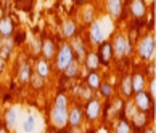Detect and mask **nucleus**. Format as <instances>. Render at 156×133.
<instances>
[{
  "label": "nucleus",
  "instance_id": "nucleus-1",
  "mask_svg": "<svg viewBox=\"0 0 156 133\" xmlns=\"http://www.w3.org/2000/svg\"><path fill=\"white\" fill-rule=\"evenodd\" d=\"M56 67L58 71H65V69L74 61V55H73V48L69 43H61L58 51H56Z\"/></svg>",
  "mask_w": 156,
  "mask_h": 133
},
{
  "label": "nucleus",
  "instance_id": "nucleus-2",
  "mask_svg": "<svg viewBox=\"0 0 156 133\" xmlns=\"http://www.w3.org/2000/svg\"><path fill=\"white\" fill-rule=\"evenodd\" d=\"M111 48H113V55H116V58H122V56L130 53L132 45L124 34H118L111 43Z\"/></svg>",
  "mask_w": 156,
  "mask_h": 133
},
{
  "label": "nucleus",
  "instance_id": "nucleus-3",
  "mask_svg": "<svg viewBox=\"0 0 156 133\" xmlns=\"http://www.w3.org/2000/svg\"><path fill=\"white\" fill-rule=\"evenodd\" d=\"M84 111V117L90 120V122H95V120L101 115V103L98 98H94L90 96L87 103H85V107L82 109Z\"/></svg>",
  "mask_w": 156,
  "mask_h": 133
},
{
  "label": "nucleus",
  "instance_id": "nucleus-4",
  "mask_svg": "<svg viewBox=\"0 0 156 133\" xmlns=\"http://www.w3.org/2000/svg\"><path fill=\"white\" fill-rule=\"evenodd\" d=\"M50 120L55 128H65L68 125V107H60L53 104V107L50 109Z\"/></svg>",
  "mask_w": 156,
  "mask_h": 133
},
{
  "label": "nucleus",
  "instance_id": "nucleus-5",
  "mask_svg": "<svg viewBox=\"0 0 156 133\" xmlns=\"http://www.w3.org/2000/svg\"><path fill=\"white\" fill-rule=\"evenodd\" d=\"M137 51H138V56L142 60H150L154 51V39L153 36H145L143 39L138 40L137 43Z\"/></svg>",
  "mask_w": 156,
  "mask_h": 133
},
{
  "label": "nucleus",
  "instance_id": "nucleus-6",
  "mask_svg": "<svg viewBox=\"0 0 156 133\" xmlns=\"http://www.w3.org/2000/svg\"><path fill=\"white\" fill-rule=\"evenodd\" d=\"M153 100L150 98V95L147 91H140V93H135L134 96V103L132 104L135 106V109H138V112H148V109L151 107Z\"/></svg>",
  "mask_w": 156,
  "mask_h": 133
},
{
  "label": "nucleus",
  "instance_id": "nucleus-7",
  "mask_svg": "<svg viewBox=\"0 0 156 133\" xmlns=\"http://www.w3.org/2000/svg\"><path fill=\"white\" fill-rule=\"evenodd\" d=\"M97 58H98V63L100 64H109L113 60V48H111V43L109 42H103L100 43V48H98V53H97Z\"/></svg>",
  "mask_w": 156,
  "mask_h": 133
},
{
  "label": "nucleus",
  "instance_id": "nucleus-8",
  "mask_svg": "<svg viewBox=\"0 0 156 133\" xmlns=\"http://www.w3.org/2000/svg\"><path fill=\"white\" fill-rule=\"evenodd\" d=\"M84 120V111L80 106H73L71 109H68V125L74 128V127H80Z\"/></svg>",
  "mask_w": 156,
  "mask_h": 133
},
{
  "label": "nucleus",
  "instance_id": "nucleus-9",
  "mask_svg": "<svg viewBox=\"0 0 156 133\" xmlns=\"http://www.w3.org/2000/svg\"><path fill=\"white\" fill-rule=\"evenodd\" d=\"M129 8H130V15L134 16V18H137V19L143 18V16H145V13H147L145 0H130Z\"/></svg>",
  "mask_w": 156,
  "mask_h": 133
},
{
  "label": "nucleus",
  "instance_id": "nucleus-10",
  "mask_svg": "<svg viewBox=\"0 0 156 133\" xmlns=\"http://www.w3.org/2000/svg\"><path fill=\"white\" fill-rule=\"evenodd\" d=\"M130 82H132V91L134 93H140V91H145L147 87V79L143 74L140 72H134L130 76Z\"/></svg>",
  "mask_w": 156,
  "mask_h": 133
},
{
  "label": "nucleus",
  "instance_id": "nucleus-11",
  "mask_svg": "<svg viewBox=\"0 0 156 133\" xmlns=\"http://www.w3.org/2000/svg\"><path fill=\"white\" fill-rule=\"evenodd\" d=\"M106 10L111 18H119L122 11V0H106Z\"/></svg>",
  "mask_w": 156,
  "mask_h": 133
},
{
  "label": "nucleus",
  "instance_id": "nucleus-12",
  "mask_svg": "<svg viewBox=\"0 0 156 133\" xmlns=\"http://www.w3.org/2000/svg\"><path fill=\"white\" fill-rule=\"evenodd\" d=\"M13 31H15V24L10 18H2L0 19V36L5 37V39H10L13 36Z\"/></svg>",
  "mask_w": 156,
  "mask_h": 133
},
{
  "label": "nucleus",
  "instance_id": "nucleus-13",
  "mask_svg": "<svg viewBox=\"0 0 156 133\" xmlns=\"http://www.w3.org/2000/svg\"><path fill=\"white\" fill-rule=\"evenodd\" d=\"M90 39L97 45H100L103 42V31H101L100 24H98V21H92V24H90Z\"/></svg>",
  "mask_w": 156,
  "mask_h": 133
},
{
  "label": "nucleus",
  "instance_id": "nucleus-14",
  "mask_svg": "<svg viewBox=\"0 0 156 133\" xmlns=\"http://www.w3.org/2000/svg\"><path fill=\"white\" fill-rule=\"evenodd\" d=\"M3 120H5V127H7V128H15L16 120H18L16 109H15V107L7 109V111H5V115H3Z\"/></svg>",
  "mask_w": 156,
  "mask_h": 133
},
{
  "label": "nucleus",
  "instance_id": "nucleus-15",
  "mask_svg": "<svg viewBox=\"0 0 156 133\" xmlns=\"http://www.w3.org/2000/svg\"><path fill=\"white\" fill-rule=\"evenodd\" d=\"M100 85H101V79H100V74H97V72H89L87 74V88L90 91H94V90H98L100 88Z\"/></svg>",
  "mask_w": 156,
  "mask_h": 133
},
{
  "label": "nucleus",
  "instance_id": "nucleus-16",
  "mask_svg": "<svg viewBox=\"0 0 156 133\" xmlns=\"http://www.w3.org/2000/svg\"><path fill=\"white\" fill-rule=\"evenodd\" d=\"M36 74L39 77H48V74H50V66H48V61L47 60H39L36 63Z\"/></svg>",
  "mask_w": 156,
  "mask_h": 133
},
{
  "label": "nucleus",
  "instance_id": "nucleus-17",
  "mask_svg": "<svg viewBox=\"0 0 156 133\" xmlns=\"http://www.w3.org/2000/svg\"><path fill=\"white\" fill-rule=\"evenodd\" d=\"M76 31H77V27H76V22H74V21H65V22H63L61 36L65 37V39H71V37H74Z\"/></svg>",
  "mask_w": 156,
  "mask_h": 133
},
{
  "label": "nucleus",
  "instance_id": "nucleus-18",
  "mask_svg": "<svg viewBox=\"0 0 156 133\" xmlns=\"http://www.w3.org/2000/svg\"><path fill=\"white\" fill-rule=\"evenodd\" d=\"M55 42L53 40H45V42L42 43V53L45 56V60H50V58H53L55 56Z\"/></svg>",
  "mask_w": 156,
  "mask_h": 133
},
{
  "label": "nucleus",
  "instance_id": "nucleus-19",
  "mask_svg": "<svg viewBox=\"0 0 156 133\" xmlns=\"http://www.w3.org/2000/svg\"><path fill=\"white\" fill-rule=\"evenodd\" d=\"M121 93H122V96H126V98H130L132 95H134V91H132L130 76H124L122 82H121Z\"/></svg>",
  "mask_w": 156,
  "mask_h": 133
},
{
  "label": "nucleus",
  "instance_id": "nucleus-20",
  "mask_svg": "<svg viewBox=\"0 0 156 133\" xmlns=\"http://www.w3.org/2000/svg\"><path fill=\"white\" fill-rule=\"evenodd\" d=\"M85 64H87L89 71L90 72H95L97 67L100 66V63H98V58H97V53H87V60H85Z\"/></svg>",
  "mask_w": 156,
  "mask_h": 133
},
{
  "label": "nucleus",
  "instance_id": "nucleus-21",
  "mask_svg": "<svg viewBox=\"0 0 156 133\" xmlns=\"http://www.w3.org/2000/svg\"><path fill=\"white\" fill-rule=\"evenodd\" d=\"M23 130H24L26 133H32L34 130H36V117H34L32 114H29L24 119V122H23Z\"/></svg>",
  "mask_w": 156,
  "mask_h": 133
},
{
  "label": "nucleus",
  "instance_id": "nucleus-22",
  "mask_svg": "<svg viewBox=\"0 0 156 133\" xmlns=\"http://www.w3.org/2000/svg\"><path fill=\"white\" fill-rule=\"evenodd\" d=\"M63 72H65V76H66L68 79H73V77H76L77 74H79V63H77L76 60H74V61H73L71 64H69V66L65 69V71H63Z\"/></svg>",
  "mask_w": 156,
  "mask_h": 133
},
{
  "label": "nucleus",
  "instance_id": "nucleus-23",
  "mask_svg": "<svg viewBox=\"0 0 156 133\" xmlns=\"http://www.w3.org/2000/svg\"><path fill=\"white\" fill-rule=\"evenodd\" d=\"M132 124H134V125H137V127H143V125H147V114L145 112H135L134 115H132Z\"/></svg>",
  "mask_w": 156,
  "mask_h": 133
},
{
  "label": "nucleus",
  "instance_id": "nucleus-24",
  "mask_svg": "<svg viewBox=\"0 0 156 133\" xmlns=\"http://www.w3.org/2000/svg\"><path fill=\"white\" fill-rule=\"evenodd\" d=\"M116 133H134L132 124H129L127 120H119L116 125Z\"/></svg>",
  "mask_w": 156,
  "mask_h": 133
},
{
  "label": "nucleus",
  "instance_id": "nucleus-25",
  "mask_svg": "<svg viewBox=\"0 0 156 133\" xmlns=\"http://www.w3.org/2000/svg\"><path fill=\"white\" fill-rule=\"evenodd\" d=\"M31 79V67L27 64H23V67L20 69V80L23 84H27Z\"/></svg>",
  "mask_w": 156,
  "mask_h": 133
},
{
  "label": "nucleus",
  "instance_id": "nucleus-26",
  "mask_svg": "<svg viewBox=\"0 0 156 133\" xmlns=\"http://www.w3.org/2000/svg\"><path fill=\"white\" fill-rule=\"evenodd\" d=\"M100 93L103 95V98H109V96H111V93H113L111 84H108V82L101 84V85H100Z\"/></svg>",
  "mask_w": 156,
  "mask_h": 133
},
{
  "label": "nucleus",
  "instance_id": "nucleus-27",
  "mask_svg": "<svg viewBox=\"0 0 156 133\" xmlns=\"http://www.w3.org/2000/svg\"><path fill=\"white\" fill-rule=\"evenodd\" d=\"M53 104H55V106H60V107H68V96H66L65 93L56 95Z\"/></svg>",
  "mask_w": 156,
  "mask_h": 133
},
{
  "label": "nucleus",
  "instance_id": "nucleus-28",
  "mask_svg": "<svg viewBox=\"0 0 156 133\" xmlns=\"http://www.w3.org/2000/svg\"><path fill=\"white\" fill-rule=\"evenodd\" d=\"M29 82L32 84L34 88H42V85H44V79H42V77H39L37 74H32L31 79H29Z\"/></svg>",
  "mask_w": 156,
  "mask_h": 133
},
{
  "label": "nucleus",
  "instance_id": "nucleus-29",
  "mask_svg": "<svg viewBox=\"0 0 156 133\" xmlns=\"http://www.w3.org/2000/svg\"><path fill=\"white\" fill-rule=\"evenodd\" d=\"M73 45H74V51L77 53V56H82V53H84V45H82V42H80V39H74Z\"/></svg>",
  "mask_w": 156,
  "mask_h": 133
},
{
  "label": "nucleus",
  "instance_id": "nucleus-30",
  "mask_svg": "<svg viewBox=\"0 0 156 133\" xmlns=\"http://www.w3.org/2000/svg\"><path fill=\"white\" fill-rule=\"evenodd\" d=\"M148 87H150V98H151V100H154L156 98V79H151L148 82Z\"/></svg>",
  "mask_w": 156,
  "mask_h": 133
},
{
  "label": "nucleus",
  "instance_id": "nucleus-31",
  "mask_svg": "<svg viewBox=\"0 0 156 133\" xmlns=\"http://www.w3.org/2000/svg\"><path fill=\"white\" fill-rule=\"evenodd\" d=\"M92 7H85V10H84V21L85 22H90V19H92Z\"/></svg>",
  "mask_w": 156,
  "mask_h": 133
},
{
  "label": "nucleus",
  "instance_id": "nucleus-32",
  "mask_svg": "<svg viewBox=\"0 0 156 133\" xmlns=\"http://www.w3.org/2000/svg\"><path fill=\"white\" fill-rule=\"evenodd\" d=\"M71 133H82V130H80V127H74L71 128Z\"/></svg>",
  "mask_w": 156,
  "mask_h": 133
},
{
  "label": "nucleus",
  "instance_id": "nucleus-33",
  "mask_svg": "<svg viewBox=\"0 0 156 133\" xmlns=\"http://www.w3.org/2000/svg\"><path fill=\"white\" fill-rule=\"evenodd\" d=\"M0 133H8V128L5 125H0Z\"/></svg>",
  "mask_w": 156,
  "mask_h": 133
},
{
  "label": "nucleus",
  "instance_id": "nucleus-34",
  "mask_svg": "<svg viewBox=\"0 0 156 133\" xmlns=\"http://www.w3.org/2000/svg\"><path fill=\"white\" fill-rule=\"evenodd\" d=\"M143 133H154V130L151 128V127H147V128L143 130Z\"/></svg>",
  "mask_w": 156,
  "mask_h": 133
},
{
  "label": "nucleus",
  "instance_id": "nucleus-35",
  "mask_svg": "<svg viewBox=\"0 0 156 133\" xmlns=\"http://www.w3.org/2000/svg\"><path fill=\"white\" fill-rule=\"evenodd\" d=\"M2 45H3V37L0 36V48H2Z\"/></svg>",
  "mask_w": 156,
  "mask_h": 133
},
{
  "label": "nucleus",
  "instance_id": "nucleus-36",
  "mask_svg": "<svg viewBox=\"0 0 156 133\" xmlns=\"http://www.w3.org/2000/svg\"><path fill=\"white\" fill-rule=\"evenodd\" d=\"M74 2H77V3H82V2H87V0H74Z\"/></svg>",
  "mask_w": 156,
  "mask_h": 133
},
{
  "label": "nucleus",
  "instance_id": "nucleus-37",
  "mask_svg": "<svg viewBox=\"0 0 156 133\" xmlns=\"http://www.w3.org/2000/svg\"><path fill=\"white\" fill-rule=\"evenodd\" d=\"M58 133H68V131H66V130H65V128H61V130H60V131H58Z\"/></svg>",
  "mask_w": 156,
  "mask_h": 133
},
{
  "label": "nucleus",
  "instance_id": "nucleus-38",
  "mask_svg": "<svg viewBox=\"0 0 156 133\" xmlns=\"http://www.w3.org/2000/svg\"><path fill=\"white\" fill-rule=\"evenodd\" d=\"M0 117H2V107H0Z\"/></svg>",
  "mask_w": 156,
  "mask_h": 133
},
{
  "label": "nucleus",
  "instance_id": "nucleus-39",
  "mask_svg": "<svg viewBox=\"0 0 156 133\" xmlns=\"http://www.w3.org/2000/svg\"><path fill=\"white\" fill-rule=\"evenodd\" d=\"M50 133H55V131H50Z\"/></svg>",
  "mask_w": 156,
  "mask_h": 133
}]
</instances>
